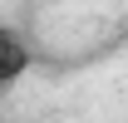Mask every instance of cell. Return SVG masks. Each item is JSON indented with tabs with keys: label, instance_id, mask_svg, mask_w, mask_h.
<instances>
[{
	"label": "cell",
	"instance_id": "1",
	"mask_svg": "<svg viewBox=\"0 0 128 123\" xmlns=\"http://www.w3.org/2000/svg\"><path fill=\"white\" fill-rule=\"evenodd\" d=\"M30 64H34V54H30V44H25V34H15L10 25H0V94L15 89Z\"/></svg>",
	"mask_w": 128,
	"mask_h": 123
}]
</instances>
